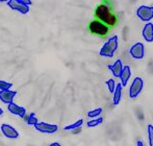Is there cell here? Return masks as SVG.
<instances>
[{
  "mask_svg": "<svg viewBox=\"0 0 153 146\" xmlns=\"http://www.w3.org/2000/svg\"><path fill=\"white\" fill-rule=\"evenodd\" d=\"M105 83H106V87H107V89H108V92L111 94H113L114 92H115L116 88H117V83H116V80L114 78H108V79H106Z\"/></svg>",
  "mask_w": 153,
  "mask_h": 146,
  "instance_id": "ffe728a7",
  "label": "cell"
},
{
  "mask_svg": "<svg viewBox=\"0 0 153 146\" xmlns=\"http://www.w3.org/2000/svg\"><path fill=\"white\" fill-rule=\"evenodd\" d=\"M123 69H124V65H123V62L121 59L116 60L113 64L108 65V70L111 71V74L114 75V77H117V78L120 77Z\"/></svg>",
  "mask_w": 153,
  "mask_h": 146,
  "instance_id": "8fae6325",
  "label": "cell"
},
{
  "mask_svg": "<svg viewBox=\"0 0 153 146\" xmlns=\"http://www.w3.org/2000/svg\"><path fill=\"white\" fill-rule=\"evenodd\" d=\"M131 75H132V72H131V68L129 66H124V69L120 75L119 79H120V83H122L123 87H126L127 83H129L131 78Z\"/></svg>",
  "mask_w": 153,
  "mask_h": 146,
  "instance_id": "5bb4252c",
  "label": "cell"
},
{
  "mask_svg": "<svg viewBox=\"0 0 153 146\" xmlns=\"http://www.w3.org/2000/svg\"><path fill=\"white\" fill-rule=\"evenodd\" d=\"M88 29L92 35L97 36L99 38H105L109 34L111 27L105 23H103L102 21L98 20V19H94L89 23Z\"/></svg>",
  "mask_w": 153,
  "mask_h": 146,
  "instance_id": "3957f363",
  "label": "cell"
},
{
  "mask_svg": "<svg viewBox=\"0 0 153 146\" xmlns=\"http://www.w3.org/2000/svg\"><path fill=\"white\" fill-rule=\"evenodd\" d=\"M129 55L135 61H141L145 57L146 54V47L144 43L142 42H135L129 47Z\"/></svg>",
  "mask_w": 153,
  "mask_h": 146,
  "instance_id": "8992f818",
  "label": "cell"
},
{
  "mask_svg": "<svg viewBox=\"0 0 153 146\" xmlns=\"http://www.w3.org/2000/svg\"><path fill=\"white\" fill-rule=\"evenodd\" d=\"M123 86L121 83H117V88H116L115 92L113 93V106L117 107L121 102L122 99V94H123Z\"/></svg>",
  "mask_w": 153,
  "mask_h": 146,
  "instance_id": "9a60e30c",
  "label": "cell"
},
{
  "mask_svg": "<svg viewBox=\"0 0 153 146\" xmlns=\"http://www.w3.org/2000/svg\"><path fill=\"white\" fill-rule=\"evenodd\" d=\"M7 111L10 112V114H13V115H16L20 118H23V119H24V117L27 115L26 109L19 106V104H15V102H12V104H7Z\"/></svg>",
  "mask_w": 153,
  "mask_h": 146,
  "instance_id": "7c38bea8",
  "label": "cell"
},
{
  "mask_svg": "<svg viewBox=\"0 0 153 146\" xmlns=\"http://www.w3.org/2000/svg\"><path fill=\"white\" fill-rule=\"evenodd\" d=\"M48 146H62V145L59 142H56V141H55V142H51Z\"/></svg>",
  "mask_w": 153,
  "mask_h": 146,
  "instance_id": "d4e9b609",
  "label": "cell"
},
{
  "mask_svg": "<svg viewBox=\"0 0 153 146\" xmlns=\"http://www.w3.org/2000/svg\"><path fill=\"white\" fill-rule=\"evenodd\" d=\"M103 112V109L102 108H96V109H93L91 111L88 112L87 116L90 118V119H94V118H98L101 116Z\"/></svg>",
  "mask_w": 153,
  "mask_h": 146,
  "instance_id": "d6986e66",
  "label": "cell"
},
{
  "mask_svg": "<svg viewBox=\"0 0 153 146\" xmlns=\"http://www.w3.org/2000/svg\"><path fill=\"white\" fill-rule=\"evenodd\" d=\"M135 146H146V145H145V143L143 142L142 139H137V142H135Z\"/></svg>",
  "mask_w": 153,
  "mask_h": 146,
  "instance_id": "cb8c5ba5",
  "label": "cell"
},
{
  "mask_svg": "<svg viewBox=\"0 0 153 146\" xmlns=\"http://www.w3.org/2000/svg\"><path fill=\"white\" fill-rule=\"evenodd\" d=\"M19 2H21V3H23V4H25V5H29L30 6L31 5V0H18Z\"/></svg>",
  "mask_w": 153,
  "mask_h": 146,
  "instance_id": "603a6c76",
  "label": "cell"
},
{
  "mask_svg": "<svg viewBox=\"0 0 153 146\" xmlns=\"http://www.w3.org/2000/svg\"><path fill=\"white\" fill-rule=\"evenodd\" d=\"M16 95L17 91H14V90H3V91H0V101L7 106V104L14 102Z\"/></svg>",
  "mask_w": 153,
  "mask_h": 146,
  "instance_id": "30bf717a",
  "label": "cell"
},
{
  "mask_svg": "<svg viewBox=\"0 0 153 146\" xmlns=\"http://www.w3.org/2000/svg\"><path fill=\"white\" fill-rule=\"evenodd\" d=\"M34 130L40 134L44 135H52L59 130V125L54 123H48V122L44 121H39V123L36 125L33 126Z\"/></svg>",
  "mask_w": 153,
  "mask_h": 146,
  "instance_id": "52a82bcc",
  "label": "cell"
},
{
  "mask_svg": "<svg viewBox=\"0 0 153 146\" xmlns=\"http://www.w3.org/2000/svg\"><path fill=\"white\" fill-rule=\"evenodd\" d=\"M10 0H0V2H3V3H8Z\"/></svg>",
  "mask_w": 153,
  "mask_h": 146,
  "instance_id": "484cf974",
  "label": "cell"
},
{
  "mask_svg": "<svg viewBox=\"0 0 153 146\" xmlns=\"http://www.w3.org/2000/svg\"><path fill=\"white\" fill-rule=\"evenodd\" d=\"M147 134H148V145L153 146V124L149 123L147 125Z\"/></svg>",
  "mask_w": 153,
  "mask_h": 146,
  "instance_id": "44dd1931",
  "label": "cell"
},
{
  "mask_svg": "<svg viewBox=\"0 0 153 146\" xmlns=\"http://www.w3.org/2000/svg\"><path fill=\"white\" fill-rule=\"evenodd\" d=\"M7 5L10 6V8H12L13 10H16V12H19L20 14H23V15L28 14L29 10H30L29 5H25V4L19 2L18 0H10L7 3Z\"/></svg>",
  "mask_w": 153,
  "mask_h": 146,
  "instance_id": "9c48e42d",
  "label": "cell"
},
{
  "mask_svg": "<svg viewBox=\"0 0 153 146\" xmlns=\"http://www.w3.org/2000/svg\"><path fill=\"white\" fill-rule=\"evenodd\" d=\"M24 120L27 123V125H29V126H34L39 123V119L34 113H30V114H28V115H26L24 117Z\"/></svg>",
  "mask_w": 153,
  "mask_h": 146,
  "instance_id": "e0dca14e",
  "label": "cell"
},
{
  "mask_svg": "<svg viewBox=\"0 0 153 146\" xmlns=\"http://www.w3.org/2000/svg\"><path fill=\"white\" fill-rule=\"evenodd\" d=\"M12 87H13L12 83H8V81L0 79V91H3V90H10Z\"/></svg>",
  "mask_w": 153,
  "mask_h": 146,
  "instance_id": "7402d4cb",
  "label": "cell"
},
{
  "mask_svg": "<svg viewBox=\"0 0 153 146\" xmlns=\"http://www.w3.org/2000/svg\"><path fill=\"white\" fill-rule=\"evenodd\" d=\"M0 132L2 133V135L5 138L12 139V140H16V139H19V137H20V134H19L18 130L13 125L7 123H3L0 125Z\"/></svg>",
  "mask_w": 153,
  "mask_h": 146,
  "instance_id": "ba28073f",
  "label": "cell"
},
{
  "mask_svg": "<svg viewBox=\"0 0 153 146\" xmlns=\"http://www.w3.org/2000/svg\"><path fill=\"white\" fill-rule=\"evenodd\" d=\"M135 16L140 21L144 23L151 22L153 20V4L152 5H145L142 4L135 10Z\"/></svg>",
  "mask_w": 153,
  "mask_h": 146,
  "instance_id": "5b68a950",
  "label": "cell"
},
{
  "mask_svg": "<svg viewBox=\"0 0 153 146\" xmlns=\"http://www.w3.org/2000/svg\"><path fill=\"white\" fill-rule=\"evenodd\" d=\"M144 86H145V81L141 76H135L132 79L130 86H129V91L128 95L130 99H137L141 93L143 92Z\"/></svg>",
  "mask_w": 153,
  "mask_h": 146,
  "instance_id": "277c9868",
  "label": "cell"
},
{
  "mask_svg": "<svg viewBox=\"0 0 153 146\" xmlns=\"http://www.w3.org/2000/svg\"><path fill=\"white\" fill-rule=\"evenodd\" d=\"M142 36L144 41L147 43H153V23H145L142 29Z\"/></svg>",
  "mask_w": 153,
  "mask_h": 146,
  "instance_id": "4fadbf2b",
  "label": "cell"
},
{
  "mask_svg": "<svg viewBox=\"0 0 153 146\" xmlns=\"http://www.w3.org/2000/svg\"><path fill=\"white\" fill-rule=\"evenodd\" d=\"M104 119L103 117H98V118H94V119H91L87 122V126L89 128H93V127H96V126L100 125V124L103 123Z\"/></svg>",
  "mask_w": 153,
  "mask_h": 146,
  "instance_id": "ac0fdd59",
  "label": "cell"
},
{
  "mask_svg": "<svg viewBox=\"0 0 153 146\" xmlns=\"http://www.w3.org/2000/svg\"><path fill=\"white\" fill-rule=\"evenodd\" d=\"M119 48V36L114 35L109 36L99 50V55L105 59H113Z\"/></svg>",
  "mask_w": 153,
  "mask_h": 146,
  "instance_id": "7a4b0ae2",
  "label": "cell"
},
{
  "mask_svg": "<svg viewBox=\"0 0 153 146\" xmlns=\"http://www.w3.org/2000/svg\"><path fill=\"white\" fill-rule=\"evenodd\" d=\"M82 125H83V119H78L77 121H75L74 123L65 125L64 130H67V132H74V130L81 128L82 127Z\"/></svg>",
  "mask_w": 153,
  "mask_h": 146,
  "instance_id": "2e32d148",
  "label": "cell"
},
{
  "mask_svg": "<svg viewBox=\"0 0 153 146\" xmlns=\"http://www.w3.org/2000/svg\"><path fill=\"white\" fill-rule=\"evenodd\" d=\"M111 0H103L100 4L96 6L95 8V19L102 21L109 27H115L118 24V17L117 15L114 13L113 10V4H111Z\"/></svg>",
  "mask_w": 153,
  "mask_h": 146,
  "instance_id": "6da1fadb",
  "label": "cell"
},
{
  "mask_svg": "<svg viewBox=\"0 0 153 146\" xmlns=\"http://www.w3.org/2000/svg\"><path fill=\"white\" fill-rule=\"evenodd\" d=\"M2 115H3V110H2L1 108H0V117H1Z\"/></svg>",
  "mask_w": 153,
  "mask_h": 146,
  "instance_id": "4316f807",
  "label": "cell"
}]
</instances>
